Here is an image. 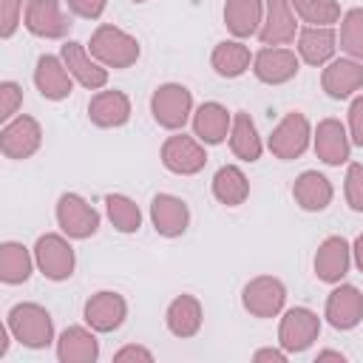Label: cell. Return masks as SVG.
I'll use <instances>...</instances> for the list:
<instances>
[{"label":"cell","mask_w":363,"mask_h":363,"mask_svg":"<svg viewBox=\"0 0 363 363\" xmlns=\"http://www.w3.org/2000/svg\"><path fill=\"white\" fill-rule=\"evenodd\" d=\"M343 48L354 57H363V11L354 9L343 23Z\"/></svg>","instance_id":"obj_32"},{"label":"cell","mask_w":363,"mask_h":363,"mask_svg":"<svg viewBox=\"0 0 363 363\" xmlns=\"http://www.w3.org/2000/svg\"><path fill=\"white\" fill-rule=\"evenodd\" d=\"M295 6L309 23H332L337 17V6L329 0H295Z\"/></svg>","instance_id":"obj_33"},{"label":"cell","mask_w":363,"mask_h":363,"mask_svg":"<svg viewBox=\"0 0 363 363\" xmlns=\"http://www.w3.org/2000/svg\"><path fill=\"white\" fill-rule=\"evenodd\" d=\"M233 150L238 153V156H244V159H258V153H261V145H258V136H255V128H252V122H250V116L247 113H238V119H235V130H233Z\"/></svg>","instance_id":"obj_24"},{"label":"cell","mask_w":363,"mask_h":363,"mask_svg":"<svg viewBox=\"0 0 363 363\" xmlns=\"http://www.w3.org/2000/svg\"><path fill=\"white\" fill-rule=\"evenodd\" d=\"M187 108H190V94L182 85H164L153 96V113L167 128H179L187 119Z\"/></svg>","instance_id":"obj_2"},{"label":"cell","mask_w":363,"mask_h":363,"mask_svg":"<svg viewBox=\"0 0 363 363\" xmlns=\"http://www.w3.org/2000/svg\"><path fill=\"white\" fill-rule=\"evenodd\" d=\"M335 40H332V31H303V37H301V51H303V57L309 60V62H323L332 51H335V45H332Z\"/></svg>","instance_id":"obj_27"},{"label":"cell","mask_w":363,"mask_h":363,"mask_svg":"<svg viewBox=\"0 0 363 363\" xmlns=\"http://www.w3.org/2000/svg\"><path fill=\"white\" fill-rule=\"evenodd\" d=\"M170 326H173V332H179V335H190V332L199 326V306H196V301L179 298V301L170 306Z\"/></svg>","instance_id":"obj_29"},{"label":"cell","mask_w":363,"mask_h":363,"mask_svg":"<svg viewBox=\"0 0 363 363\" xmlns=\"http://www.w3.org/2000/svg\"><path fill=\"white\" fill-rule=\"evenodd\" d=\"M62 54H65V62H68V68L88 85V88H96V85H102L105 82V71L102 68H96V65H91L88 60H85V54H82V48H79V43H68L65 48H62Z\"/></svg>","instance_id":"obj_20"},{"label":"cell","mask_w":363,"mask_h":363,"mask_svg":"<svg viewBox=\"0 0 363 363\" xmlns=\"http://www.w3.org/2000/svg\"><path fill=\"white\" fill-rule=\"evenodd\" d=\"M357 261H360V267H363V235L357 238Z\"/></svg>","instance_id":"obj_39"},{"label":"cell","mask_w":363,"mask_h":363,"mask_svg":"<svg viewBox=\"0 0 363 363\" xmlns=\"http://www.w3.org/2000/svg\"><path fill=\"white\" fill-rule=\"evenodd\" d=\"M96 213L77 196H62L60 199V224L65 233L77 235V238H85L96 230Z\"/></svg>","instance_id":"obj_3"},{"label":"cell","mask_w":363,"mask_h":363,"mask_svg":"<svg viewBox=\"0 0 363 363\" xmlns=\"http://www.w3.org/2000/svg\"><path fill=\"white\" fill-rule=\"evenodd\" d=\"M91 48H94L96 57H102L111 65H128L139 54V45L130 37H125L122 31H116V28H99L94 43H91Z\"/></svg>","instance_id":"obj_1"},{"label":"cell","mask_w":363,"mask_h":363,"mask_svg":"<svg viewBox=\"0 0 363 363\" xmlns=\"http://www.w3.org/2000/svg\"><path fill=\"white\" fill-rule=\"evenodd\" d=\"M295 196H298V201H301L306 210H320V207H326L332 190H329V184H326L323 176H318V173H303V176L298 179V184H295Z\"/></svg>","instance_id":"obj_12"},{"label":"cell","mask_w":363,"mask_h":363,"mask_svg":"<svg viewBox=\"0 0 363 363\" xmlns=\"http://www.w3.org/2000/svg\"><path fill=\"white\" fill-rule=\"evenodd\" d=\"M360 309H363L360 295H357L352 286L337 289V292L332 295V301H329V315H332V323H335V326H352V323L357 320Z\"/></svg>","instance_id":"obj_13"},{"label":"cell","mask_w":363,"mask_h":363,"mask_svg":"<svg viewBox=\"0 0 363 363\" xmlns=\"http://www.w3.org/2000/svg\"><path fill=\"white\" fill-rule=\"evenodd\" d=\"M85 312H88V320H94L99 329H111L122 320V301L111 292H99V298H94Z\"/></svg>","instance_id":"obj_17"},{"label":"cell","mask_w":363,"mask_h":363,"mask_svg":"<svg viewBox=\"0 0 363 363\" xmlns=\"http://www.w3.org/2000/svg\"><path fill=\"white\" fill-rule=\"evenodd\" d=\"M164 164L176 173H193L204 164V153L199 150V145L187 136H173L164 145Z\"/></svg>","instance_id":"obj_5"},{"label":"cell","mask_w":363,"mask_h":363,"mask_svg":"<svg viewBox=\"0 0 363 363\" xmlns=\"http://www.w3.org/2000/svg\"><path fill=\"white\" fill-rule=\"evenodd\" d=\"M352 128H354L357 145H363V99H357V102L352 105Z\"/></svg>","instance_id":"obj_37"},{"label":"cell","mask_w":363,"mask_h":363,"mask_svg":"<svg viewBox=\"0 0 363 363\" xmlns=\"http://www.w3.org/2000/svg\"><path fill=\"white\" fill-rule=\"evenodd\" d=\"M295 31L289 14H286V0H269V26L264 28L261 40L264 43H278V40H289Z\"/></svg>","instance_id":"obj_22"},{"label":"cell","mask_w":363,"mask_h":363,"mask_svg":"<svg viewBox=\"0 0 363 363\" xmlns=\"http://www.w3.org/2000/svg\"><path fill=\"white\" fill-rule=\"evenodd\" d=\"M315 335V318L306 312V309H295L286 315V323H284V337L292 343V337H298V349L309 343V337Z\"/></svg>","instance_id":"obj_28"},{"label":"cell","mask_w":363,"mask_h":363,"mask_svg":"<svg viewBox=\"0 0 363 363\" xmlns=\"http://www.w3.org/2000/svg\"><path fill=\"white\" fill-rule=\"evenodd\" d=\"M255 71L264 82H284L298 71V60L289 51H281V48L278 51H264V54H258Z\"/></svg>","instance_id":"obj_8"},{"label":"cell","mask_w":363,"mask_h":363,"mask_svg":"<svg viewBox=\"0 0 363 363\" xmlns=\"http://www.w3.org/2000/svg\"><path fill=\"white\" fill-rule=\"evenodd\" d=\"M102 3H105V0H71L74 11H79L82 17H96V14L102 11Z\"/></svg>","instance_id":"obj_36"},{"label":"cell","mask_w":363,"mask_h":363,"mask_svg":"<svg viewBox=\"0 0 363 363\" xmlns=\"http://www.w3.org/2000/svg\"><path fill=\"white\" fill-rule=\"evenodd\" d=\"M91 116L99 125H119L128 119V102L122 94H99L91 102Z\"/></svg>","instance_id":"obj_16"},{"label":"cell","mask_w":363,"mask_h":363,"mask_svg":"<svg viewBox=\"0 0 363 363\" xmlns=\"http://www.w3.org/2000/svg\"><path fill=\"white\" fill-rule=\"evenodd\" d=\"M37 255H40V267L45 269V275H51V278H65V275H71L74 255H71V247H65L60 238H54V235L40 238Z\"/></svg>","instance_id":"obj_4"},{"label":"cell","mask_w":363,"mask_h":363,"mask_svg":"<svg viewBox=\"0 0 363 363\" xmlns=\"http://www.w3.org/2000/svg\"><path fill=\"white\" fill-rule=\"evenodd\" d=\"M37 125L31 122V119H17L11 128H6V133H3V150L11 156L14 153V147H17V142H23L26 145V153H31L34 147H37Z\"/></svg>","instance_id":"obj_25"},{"label":"cell","mask_w":363,"mask_h":363,"mask_svg":"<svg viewBox=\"0 0 363 363\" xmlns=\"http://www.w3.org/2000/svg\"><path fill=\"white\" fill-rule=\"evenodd\" d=\"M196 130L207 142H221L224 133H227V111L221 105H216V102L201 105V111L196 116Z\"/></svg>","instance_id":"obj_14"},{"label":"cell","mask_w":363,"mask_h":363,"mask_svg":"<svg viewBox=\"0 0 363 363\" xmlns=\"http://www.w3.org/2000/svg\"><path fill=\"white\" fill-rule=\"evenodd\" d=\"M303 145H306V122H303V116H289L278 128V133L272 136V150L278 156H284V159L301 153Z\"/></svg>","instance_id":"obj_9"},{"label":"cell","mask_w":363,"mask_h":363,"mask_svg":"<svg viewBox=\"0 0 363 363\" xmlns=\"http://www.w3.org/2000/svg\"><path fill=\"white\" fill-rule=\"evenodd\" d=\"M318 153L329 164H337L346 159V139H343V128L337 122H323L318 128Z\"/></svg>","instance_id":"obj_15"},{"label":"cell","mask_w":363,"mask_h":363,"mask_svg":"<svg viewBox=\"0 0 363 363\" xmlns=\"http://www.w3.org/2000/svg\"><path fill=\"white\" fill-rule=\"evenodd\" d=\"M326 88L332 96H346L354 85L363 82V68H357L354 62H335L329 71H326Z\"/></svg>","instance_id":"obj_18"},{"label":"cell","mask_w":363,"mask_h":363,"mask_svg":"<svg viewBox=\"0 0 363 363\" xmlns=\"http://www.w3.org/2000/svg\"><path fill=\"white\" fill-rule=\"evenodd\" d=\"M3 278L6 281H26L28 278V255L17 244L3 247Z\"/></svg>","instance_id":"obj_31"},{"label":"cell","mask_w":363,"mask_h":363,"mask_svg":"<svg viewBox=\"0 0 363 363\" xmlns=\"http://www.w3.org/2000/svg\"><path fill=\"white\" fill-rule=\"evenodd\" d=\"M11 323L17 326V335H20L26 343H31V346L45 343L48 335H51V323H48V315H45L43 309H37V312H34V320H26V323H23V318H14V315H11Z\"/></svg>","instance_id":"obj_26"},{"label":"cell","mask_w":363,"mask_h":363,"mask_svg":"<svg viewBox=\"0 0 363 363\" xmlns=\"http://www.w3.org/2000/svg\"><path fill=\"white\" fill-rule=\"evenodd\" d=\"M108 213L113 218V224L122 230V233H130L139 227V210L133 201L122 199V196H108Z\"/></svg>","instance_id":"obj_30"},{"label":"cell","mask_w":363,"mask_h":363,"mask_svg":"<svg viewBox=\"0 0 363 363\" xmlns=\"http://www.w3.org/2000/svg\"><path fill=\"white\" fill-rule=\"evenodd\" d=\"M153 221H156L159 233L176 235L187 224V207L173 196H156L153 199Z\"/></svg>","instance_id":"obj_7"},{"label":"cell","mask_w":363,"mask_h":363,"mask_svg":"<svg viewBox=\"0 0 363 363\" xmlns=\"http://www.w3.org/2000/svg\"><path fill=\"white\" fill-rule=\"evenodd\" d=\"M3 96H6V102H3V119L6 116H11V108H14V102H17V85H11V82H6L3 85Z\"/></svg>","instance_id":"obj_38"},{"label":"cell","mask_w":363,"mask_h":363,"mask_svg":"<svg viewBox=\"0 0 363 363\" xmlns=\"http://www.w3.org/2000/svg\"><path fill=\"white\" fill-rule=\"evenodd\" d=\"M349 201L354 210H363V167L360 164L349 170Z\"/></svg>","instance_id":"obj_34"},{"label":"cell","mask_w":363,"mask_h":363,"mask_svg":"<svg viewBox=\"0 0 363 363\" xmlns=\"http://www.w3.org/2000/svg\"><path fill=\"white\" fill-rule=\"evenodd\" d=\"M346 264H349V258H346V244H343L340 238H329V241L320 247L318 261H315L318 275L326 278V281L340 278V275L346 272Z\"/></svg>","instance_id":"obj_11"},{"label":"cell","mask_w":363,"mask_h":363,"mask_svg":"<svg viewBox=\"0 0 363 363\" xmlns=\"http://www.w3.org/2000/svg\"><path fill=\"white\" fill-rule=\"evenodd\" d=\"M258 20V0H230L227 3V23L235 34H252Z\"/></svg>","instance_id":"obj_23"},{"label":"cell","mask_w":363,"mask_h":363,"mask_svg":"<svg viewBox=\"0 0 363 363\" xmlns=\"http://www.w3.org/2000/svg\"><path fill=\"white\" fill-rule=\"evenodd\" d=\"M17 6H20V0H3V34H6V37L14 31V23H17Z\"/></svg>","instance_id":"obj_35"},{"label":"cell","mask_w":363,"mask_h":363,"mask_svg":"<svg viewBox=\"0 0 363 363\" xmlns=\"http://www.w3.org/2000/svg\"><path fill=\"white\" fill-rule=\"evenodd\" d=\"M216 196L224 204H238L247 196V179L238 167H221L216 173Z\"/></svg>","instance_id":"obj_19"},{"label":"cell","mask_w":363,"mask_h":363,"mask_svg":"<svg viewBox=\"0 0 363 363\" xmlns=\"http://www.w3.org/2000/svg\"><path fill=\"white\" fill-rule=\"evenodd\" d=\"M247 60H250V54H247V48L238 45V43H221V45L216 48V54H213V62H216L218 74H224V77L241 74V71L247 68Z\"/></svg>","instance_id":"obj_21"},{"label":"cell","mask_w":363,"mask_h":363,"mask_svg":"<svg viewBox=\"0 0 363 363\" xmlns=\"http://www.w3.org/2000/svg\"><path fill=\"white\" fill-rule=\"evenodd\" d=\"M65 20L60 14L57 0H31L28 6V28L34 34H45V37H57L65 31Z\"/></svg>","instance_id":"obj_6"},{"label":"cell","mask_w":363,"mask_h":363,"mask_svg":"<svg viewBox=\"0 0 363 363\" xmlns=\"http://www.w3.org/2000/svg\"><path fill=\"white\" fill-rule=\"evenodd\" d=\"M37 85L43 91V96H51V99H60L71 91V82L65 77V71L60 68V62L54 57H43L40 65H37Z\"/></svg>","instance_id":"obj_10"}]
</instances>
